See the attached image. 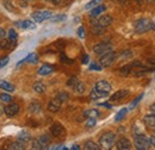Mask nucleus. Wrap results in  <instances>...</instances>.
I'll list each match as a JSON object with an SVG mask.
<instances>
[{"label":"nucleus","mask_w":155,"mask_h":150,"mask_svg":"<svg viewBox=\"0 0 155 150\" xmlns=\"http://www.w3.org/2000/svg\"><path fill=\"white\" fill-rule=\"evenodd\" d=\"M94 88L107 95V94L110 93V91H111V85L107 81H105V80H100V81H98L97 83H96Z\"/></svg>","instance_id":"obj_8"},{"label":"nucleus","mask_w":155,"mask_h":150,"mask_svg":"<svg viewBox=\"0 0 155 150\" xmlns=\"http://www.w3.org/2000/svg\"><path fill=\"white\" fill-rule=\"evenodd\" d=\"M111 24H112V17L107 16V15L101 16L98 20L93 21V25H99V26H103V28H106V26H109Z\"/></svg>","instance_id":"obj_9"},{"label":"nucleus","mask_w":155,"mask_h":150,"mask_svg":"<svg viewBox=\"0 0 155 150\" xmlns=\"http://www.w3.org/2000/svg\"><path fill=\"white\" fill-rule=\"evenodd\" d=\"M7 149L23 150V149H25V144H24V142H23V141H19V139H18V142H15V143L10 144V145L7 147Z\"/></svg>","instance_id":"obj_22"},{"label":"nucleus","mask_w":155,"mask_h":150,"mask_svg":"<svg viewBox=\"0 0 155 150\" xmlns=\"http://www.w3.org/2000/svg\"><path fill=\"white\" fill-rule=\"evenodd\" d=\"M116 139V135L114 132H105L99 138V144L103 149H111Z\"/></svg>","instance_id":"obj_1"},{"label":"nucleus","mask_w":155,"mask_h":150,"mask_svg":"<svg viewBox=\"0 0 155 150\" xmlns=\"http://www.w3.org/2000/svg\"><path fill=\"white\" fill-rule=\"evenodd\" d=\"M38 141H39V143H41V145H42V148L44 149V148L49 147V144H50V142H51V138H50L48 135H42L38 138Z\"/></svg>","instance_id":"obj_18"},{"label":"nucleus","mask_w":155,"mask_h":150,"mask_svg":"<svg viewBox=\"0 0 155 150\" xmlns=\"http://www.w3.org/2000/svg\"><path fill=\"white\" fill-rule=\"evenodd\" d=\"M61 105H62V101L56 96L55 99H53V100L48 104V110L51 111V112H58L60 109H61Z\"/></svg>","instance_id":"obj_10"},{"label":"nucleus","mask_w":155,"mask_h":150,"mask_svg":"<svg viewBox=\"0 0 155 150\" xmlns=\"http://www.w3.org/2000/svg\"><path fill=\"white\" fill-rule=\"evenodd\" d=\"M142 98H143V94H141V95H138V96L136 98L135 100H134V101L131 103V105H130V109H134V107H135L136 105H137V104H138V103L141 101V99H142Z\"/></svg>","instance_id":"obj_38"},{"label":"nucleus","mask_w":155,"mask_h":150,"mask_svg":"<svg viewBox=\"0 0 155 150\" xmlns=\"http://www.w3.org/2000/svg\"><path fill=\"white\" fill-rule=\"evenodd\" d=\"M4 112L6 113V116L8 117H13L19 112V105L16 103H10L7 106L4 107Z\"/></svg>","instance_id":"obj_7"},{"label":"nucleus","mask_w":155,"mask_h":150,"mask_svg":"<svg viewBox=\"0 0 155 150\" xmlns=\"http://www.w3.org/2000/svg\"><path fill=\"white\" fill-rule=\"evenodd\" d=\"M105 10H106V7H105L104 5H99V6H96V7H94V8L91 11L90 16H91V17H97V16H99L100 13H103Z\"/></svg>","instance_id":"obj_19"},{"label":"nucleus","mask_w":155,"mask_h":150,"mask_svg":"<svg viewBox=\"0 0 155 150\" xmlns=\"http://www.w3.org/2000/svg\"><path fill=\"white\" fill-rule=\"evenodd\" d=\"M105 28H103V26H99V25H94L93 26V29H92V32L94 34V35H101V34H104L105 32V30H104Z\"/></svg>","instance_id":"obj_31"},{"label":"nucleus","mask_w":155,"mask_h":150,"mask_svg":"<svg viewBox=\"0 0 155 150\" xmlns=\"http://www.w3.org/2000/svg\"><path fill=\"white\" fill-rule=\"evenodd\" d=\"M84 116L86 118H98L100 116V113L98 110H94V109H91V110H87L84 112Z\"/></svg>","instance_id":"obj_23"},{"label":"nucleus","mask_w":155,"mask_h":150,"mask_svg":"<svg viewBox=\"0 0 155 150\" xmlns=\"http://www.w3.org/2000/svg\"><path fill=\"white\" fill-rule=\"evenodd\" d=\"M51 2H53V4H55V5H58V4L61 2V0H51Z\"/></svg>","instance_id":"obj_49"},{"label":"nucleus","mask_w":155,"mask_h":150,"mask_svg":"<svg viewBox=\"0 0 155 150\" xmlns=\"http://www.w3.org/2000/svg\"><path fill=\"white\" fill-rule=\"evenodd\" d=\"M99 106H104V107L111 109V105H110V104H107V103H101V104H99Z\"/></svg>","instance_id":"obj_48"},{"label":"nucleus","mask_w":155,"mask_h":150,"mask_svg":"<svg viewBox=\"0 0 155 150\" xmlns=\"http://www.w3.org/2000/svg\"><path fill=\"white\" fill-rule=\"evenodd\" d=\"M5 36H6V32H5V30L0 28V39H1V38H5Z\"/></svg>","instance_id":"obj_47"},{"label":"nucleus","mask_w":155,"mask_h":150,"mask_svg":"<svg viewBox=\"0 0 155 150\" xmlns=\"http://www.w3.org/2000/svg\"><path fill=\"white\" fill-rule=\"evenodd\" d=\"M64 19H66V16H56V17H54V18H50V20H51L53 23H56V21L64 20Z\"/></svg>","instance_id":"obj_43"},{"label":"nucleus","mask_w":155,"mask_h":150,"mask_svg":"<svg viewBox=\"0 0 155 150\" xmlns=\"http://www.w3.org/2000/svg\"><path fill=\"white\" fill-rule=\"evenodd\" d=\"M0 88L4 90L5 92H15V86L5 80H0Z\"/></svg>","instance_id":"obj_15"},{"label":"nucleus","mask_w":155,"mask_h":150,"mask_svg":"<svg viewBox=\"0 0 155 150\" xmlns=\"http://www.w3.org/2000/svg\"><path fill=\"white\" fill-rule=\"evenodd\" d=\"M135 147L138 150H148L150 148L149 138H147L144 135H137L135 137Z\"/></svg>","instance_id":"obj_2"},{"label":"nucleus","mask_w":155,"mask_h":150,"mask_svg":"<svg viewBox=\"0 0 155 150\" xmlns=\"http://www.w3.org/2000/svg\"><path fill=\"white\" fill-rule=\"evenodd\" d=\"M84 148L86 150H99L100 149V147L98 145L97 143H94V142H92V141H87L85 144H84Z\"/></svg>","instance_id":"obj_25"},{"label":"nucleus","mask_w":155,"mask_h":150,"mask_svg":"<svg viewBox=\"0 0 155 150\" xmlns=\"http://www.w3.org/2000/svg\"><path fill=\"white\" fill-rule=\"evenodd\" d=\"M150 26H152V23H150V20L149 19H140V20H137L135 24V30L136 32H138V34H143V32H147V31H149L150 30Z\"/></svg>","instance_id":"obj_3"},{"label":"nucleus","mask_w":155,"mask_h":150,"mask_svg":"<svg viewBox=\"0 0 155 150\" xmlns=\"http://www.w3.org/2000/svg\"><path fill=\"white\" fill-rule=\"evenodd\" d=\"M111 50H112V44L111 43H107V42L99 43V44L93 47V51L97 55H104V54H106V53H109Z\"/></svg>","instance_id":"obj_5"},{"label":"nucleus","mask_w":155,"mask_h":150,"mask_svg":"<svg viewBox=\"0 0 155 150\" xmlns=\"http://www.w3.org/2000/svg\"><path fill=\"white\" fill-rule=\"evenodd\" d=\"M72 149L79 150V149H80V147H79V145H78V144H75V145H73V147H72Z\"/></svg>","instance_id":"obj_51"},{"label":"nucleus","mask_w":155,"mask_h":150,"mask_svg":"<svg viewBox=\"0 0 155 150\" xmlns=\"http://www.w3.org/2000/svg\"><path fill=\"white\" fill-rule=\"evenodd\" d=\"M31 148H32V149H43L38 139H37V141H32V143H31Z\"/></svg>","instance_id":"obj_39"},{"label":"nucleus","mask_w":155,"mask_h":150,"mask_svg":"<svg viewBox=\"0 0 155 150\" xmlns=\"http://www.w3.org/2000/svg\"><path fill=\"white\" fill-rule=\"evenodd\" d=\"M78 35H79V37L80 38L85 37V29H84L82 26H80V28L78 29Z\"/></svg>","instance_id":"obj_44"},{"label":"nucleus","mask_w":155,"mask_h":150,"mask_svg":"<svg viewBox=\"0 0 155 150\" xmlns=\"http://www.w3.org/2000/svg\"><path fill=\"white\" fill-rule=\"evenodd\" d=\"M116 53L115 51H109V53H106V54H104L103 56L100 57V66L101 67H110L114 62H115V60H116Z\"/></svg>","instance_id":"obj_4"},{"label":"nucleus","mask_w":155,"mask_h":150,"mask_svg":"<svg viewBox=\"0 0 155 150\" xmlns=\"http://www.w3.org/2000/svg\"><path fill=\"white\" fill-rule=\"evenodd\" d=\"M78 81H79V80H78L77 77H71V79L68 80V82H67V85H68L69 87H72V88H73V87H74V85L77 83Z\"/></svg>","instance_id":"obj_40"},{"label":"nucleus","mask_w":155,"mask_h":150,"mask_svg":"<svg viewBox=\"0 0 155 150\" xmlns=\"http://www.w3.org/2000/svg\"><path fill=\"white\" fill-rule=\"evenodd\" d=\"M53 72H54V68H53L51 66H49V64H44V66H42L38 69V74L42 75V76L51 74Z\"/></svg>","instance_id":"obj_14"},{"label":"nucleus","mask_w":155,"mask_h":150,"mask_svg":"<svg viewBox=\"0 0 155 150\" xmlns=\"http://www.w3.org/2000/svg\"><path fill=\"white\" fill-rule=\"evenodd\" d=\"M61 61H62L63 63H66V64H72V63H73V60H69L64 54H61Z\"/></svg>","instance_id":"obj_37"},{"label":"nucleus","mask_w":155,"mask_h":150,"mask_svg":"<svg viewBox=\"0 0 155 150\" xmlns=\"http://www.w3.org/2000/svg\"><path fill=\"white\" fill-rule=\"evenodd\" d=\"M96 123H97L96 118H87V122H86V126H87V128H93V126L96 125Z\"/></svg>","instance_id":"obj_35"},{"label":"nucleus","mask_w":155,"mask_h":150,"mask_svg":"<svg viewBox=\"0 0 155 150\" xmlns=\"http://www.w3.org/2000/svg\"><path fill=\"white\" fill-rule=\"evenodd\" d=\"M128 94H129V91H128V90H119V91H117L116 93H114L111 95L110 100H111V101H117V100L124 99Z\"/></svg>","instance_id":"obj_12"},{"label":"nucleus","mask_w":155,"mask_h":150,"mask_svg":"<svg viewBox=\"0 0 155 150\" xmlns=\"http://www.w3.org/2000/svg\"><path fill=\"white\" fill-rule=\"evenodd\" d=\"M143 122H144V124H146L147 126H155V113L144 116Z\"/></svg>","instance_id":"obj_17"},{"label":"nucleus","mask_w":155,"mask_h":150,"mask_svg":"<svg viewBox=\"0 0 155 150\" xmlns=\"http://www.w3.org/2000/svg\"><path fill=\"white\" fill-rule=\"evenodd\" d=\"M116 147H117V149H119V150H128L131 148V143H130V141H129L128 138L122 137L120 139L117 141Z\"/></svg>","instance_id":"obj_11"},{"label":"nucleus","mask_w":155,"mask_h":150,"mask_svg":"<svg viewBox=\"0 0 155 150\" xmlns=\"http://www.w3.org/2000/svg\"><path fill=\"white\" fill-rule=\"evenodd\" d=\"M81 62H82L84 64H87V63L90 62V56H88V55H84V56H82V61H81Z\"/></svg>","instance_id":"obj_45"},{"label":"nucleus","mask_w":155,"mask_h":150,"mask_svg":"<svg viewBox=\"0 0 155 150\" xmlns=\"http://www.w3.org/2000/svg\"><path fill=\"white\" fill-rule=\"evenodd\" d=\"M58 98L61 100V101H66V100H68V94L67 93H60L58 95Z\"/></svg>","instance_id":"obj_42"},{"label":"nucleus","mask_w":155,"mask_h":150,"mask_svg":"<svg viewBox=\"0 0 155 150\" xmlns=\"http://www.w3.org/2000/svg\"><path fill=\"white\" fill-rule=\"evenodd\" d=\"M45 90H47L45 85H44L43 82H41V81H38V82H36V83L34 85V91H35L36 93H38V94L44 93V92H45Z\"/></svg>","instance_id":"obj_21"},{"label":"nucleus","mask_w":155,"mask_h":150,"mask_svg":"<svg viewBox=\"0 0 155 150\" xmlns=\"http://www.w3.org/2000/svg\"><path fill=\"white\" fill-rule=\"evenodd\" d=\"M100 1H101V0H92V1H90V2H88L86 6H85V8H86V10L93 8V7H96V6H97V5L99 4V2H100Z\"/></svg>","instance_id":"obj_34"},{"label":"nucleus","mask_w":155,"mask_h":150,"mask_svg":"<svg viewBox=\"0 0 155 150\" xmlns=\"http://www.w3.org/2000/svg\"><path fill=\"white\" fill-rule=\"evenodd\" d=\"M131 69H133V66H131V63H130V64H127V66L122 67V68L119 69V73L123 75V76H127L128 74H130Z\"/></svg>","instance_id":"obj_28"},{"label":"nucleus","mask_w":155,"mask_h":150,"mask_svg":"<svg viewBox=\"0 0 155 150\" xmlns=\"http://www.w3.org/2000/svg\"><path fill=\"white\" fill-rule=\"evenodd\" d=\"M154 80H155V77H154Z\"/></svg>","instance_id":"obj_55"},{"label":"nucleus","mask_w":155,"mask_h":150,"mask_svg":"<svg viewBox=\"0 0 155 150\" xmlns=\"http://www.w3.org/2000/svg\"><path fill=\"white\" fill-rule=\"evenodd\" d=\"M90 69H91V70H97V72H99V70H101V66H99L97 63H92V64L90 66Z\"/></svg>","instance_id":"obj_41"},{"label":"nucleus","mask_w":155,"mask_h":150,"mask_svg":"<svg viewBox=\"0 0 155 150\" xmlns=\"http://www.w3.org/2000/svg\"><path fill=\"white\" fill-rule=\"evenodd\" d=\"M50 132H51V135L54 137H58V136H61L63 133V126L61 124H58V123H55V124L51 125Z\"/></svg>","instance_id":"obj_13"},{"label":"nucleus","mask_w":155,"mask_h":150,"mask_svg":"<svg viewBox=\"0 0 155 150\" xmlns=\"http://www.w3.org/2000/svg\"><path fill=\"white\" fill-rule=\"evenodd\" d=\"M150 110H152V112L155 113V104H153L152 106H150Z\"/></svg>","instance_id":"obj_50"},{"label":"nucleus","mask_w":155,"mask_h":150,"mask_svg":"<svg viewBox=\"0 0 155 150\" xmlns=\"http://www.w3.org/2000/svg\"><path fill=\"white\" fill-rule=\"evenodd\" d=\"M149 142H150V145L155 148V136H150L149 137Z\"/></svg>","instance_id":"obj_46"},{"label":"nucleus","mask_w":155,"mask_h":150,"mask_svg":"<svg viewBox=\"0 0 155 150\" xmlns=\"http://www.w3.org/2000/svg\"><path fill=\"white\" fill-rule=\"evenodd\" d=\"M73 90H74L77 93L81 94V93H84V92H85V90H86V86H85V83H84V82H81V81H78L77 83L74 85Z\"/></svg>","instance_id":"obj_24"},{"label":"nucleus","mask_w":155,"mask_h":150,"mask_svg":"<svg viewBox=\"0 0 155 150\" xmlns=\"http://www.w3.org/2000/svg\"><path fill=\"white\" fill-rule=\"evenodd\" d=\"M7 39H8L10 42H12V43H16V42H17V39H18V35H17L16 30L11 29V30L7 32Z\"/></svg>","instance_id":"obj_26"},{"label":"nucleus","mask_w":155,"mask_h":150,"mask_svg":"<svg viewBox=\"0 0 155 150\" xmlns=\"http://www.w3.org/2000/svg\"><path fill=\"white\" fill-rule=\"evenodd\" d=\"M41 109H42V106H41V104H38V103H32V104H30V106H29V111L32 113L41 112Z\"/></svg>","instance_id":"obj_27"},{"label":"nucleus","mask_w":155,"mask_h":150,"mask_svg":"<svg viewBox=\"0 0 155 150\" xmlns=\"http://www.w3.org/2000/svg\"><path fill=\"white\" fill-rule=\"evenodd\" d=\"M53 16V13L50 11H36L32 13V18L35 21L41 23L43 20H47V19H50Z\"/></svg>","instance_id":"obj_6"},{"label":"nucleus","mask_w":155,"mask_h":150,"mask_svg":"<svg viewBox=\"0 0 155 150\" xmlns=\"http://www.w3.org/2000/svg\"><path fill=\"white\" fill-rule=\"evenodd\" d=\"M17 26H19L21 29H35L36 25L31 21V20H23V21H17L16 23Z\"/></svg>","instance_id":"obj_16"},{"label":"nucleus","mask_w":155,"mask_h":150,"mask_svg":"<svg viewBox=\"0 0 155 150\" xmlns=\"http://www.w3.org/2000/svg\"><path fill=\"white\" fill-rule=\"evenodd\" d=\"M18 139H19V141H23V142H28V141H30V139H31V136H30V133H29V132L23 131L18 135Z\"/></svg>","instance_id":"obj_29"},{"label":"nucleus","mask_w":155,"mask_h":150,"mask_svg":"<svg viewBox=\"0 0 155 150\" xmlns=\"http://www.w3.org/2000/svg\"><path fill=\"white\" fill-rule=\"evenodd\" d=\"M147 1H148V2H154L155 0H147Z\"/></svg>","instance_id":"obj_54"},{"label":"nucleus","mask_w":155,"mask_h":150,"mask_svg":"<svg viewBox=\"0 0 155 150\" xmlns=\"http://www.w3.org/2000/svg\"><path fill=\"white\" fill-rule=\"evenodd\" d=\"M11 100H12V96L10 94L7 93L0 94V101H2V103H11Z\"/></svg>","instance_id":"obj_32"},{"label":"nucleus","mask_w":155,"mask_h":150,"mask_svg":"<svg viewBox=\"0 0 155 150\" xmlns=\"http://www.w3.org/2000/svg\"><path fill=\"white\" fill-rule=\"evenodd\" d=\"M8 61H10V57L8 56L1 57V58H0V68H4V67L8 63Z\"/></svg>","instance_id":"obj_36"},{"label":"nucleus","mask_w":155,"mask_h":150,"mask_svg":"<svg viewBox=\"0 0 155 150\" xmlns=\"http://www.w3.org/2000/svg\"><path fill=\"white\" fill-rule=\"evenodd\" d=\"M104 96H106V94L103 93V92H100V91H98V90H96V88H93V90L91 91V93H90V98H91L92 100H97V99L104 98Z\"/></svg>","instance_id":"obj_20"},{"label":"nucleus","mask_w":155,"mask_h":150,"mask_svg":"<svg viewBox=\"0 0 155 150\" xmlns=\"http://www.w3.org/2000/svg\"><path fill=\"white\" fill-rule=\"evenodd\" d=\"M26 62H30V63H37L38 62V57L36 54H30L29 56L25 58Z\"/></svg>","instance_id":"obj_33"},{"label":"nucleus","mask_w":155,"mask_h":150,"mask_svg":"<svg viewBox=\"0 0 155 150\" xmlns=\"http://www.w3.org/2000/svg\"><path fill=\"white\" fill-rule=\"evenodd\" d=\"M127 113H128V109H122L119 112L116 114V117H115V120L116 122H119V120H122L125 116H127Z\"/></svg>","instance_id":"obj_30"},{"label":"nucleus","mask_w":155,"mask_h":150,"mask_svg":"<svg viewBox=\"0 0 155 150\" xmlns=\"http://www.w3.org/2000/svg\"><path fill=\"white\" fill-rule=\"evenodd\" d=\"M150 30H154V31H155V23H153V24H152V26H150Z\"/></svg>","instance_id":"obj_52"},{"label":"nucleus","mask_w":155,"mask_h":150,"mask_svg":"<svg viewBox=\"0 0 155 150\" xmlns=\"http://www.w3.org/2000/svg\"><path fill=\"white\" fill-rule=\"evenodd\" d=\"M135 1H137V2H138V4H140V5H141V4H142V0H135Z\"/></svg>","instance_id":"obj_53"}]
</instances>
